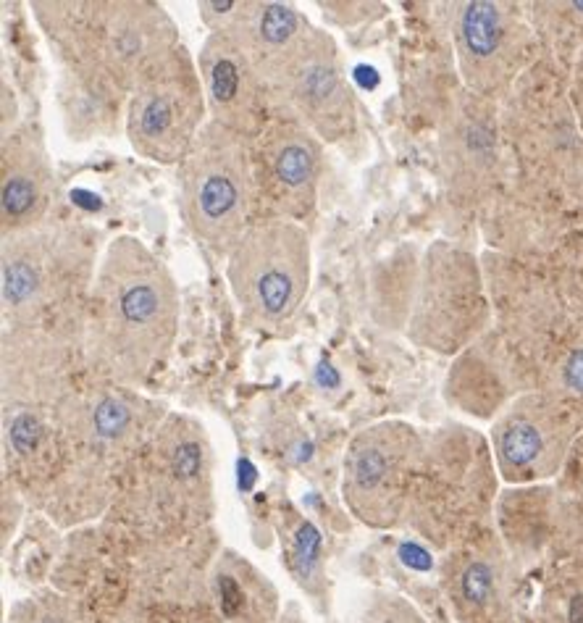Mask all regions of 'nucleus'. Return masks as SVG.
<instances>
[{
	"label": "nucleus",
	"mask_w": 583,
	"mask_h": 623,
	"mask_svg": "<svg viewBox=\"0 0 583 623\" xmlns=\"http://www.w3.org/2000/svg\"><path fill=\"white\" fill-rule=\"evenodd\" d=\"M35 14L85 85L116 93L134 90L142 74L179 45L166 8L145 0L35 3Z\"/></svg>",
	"instance_id": "nucleus-2"
},
{
	"label": "nucleus",
	"mask_w": 583,
	"mask_h": 623,
	"mask_svg": "<svg viewBox=\"0 0 583 623\" xmlns=\"http://www.w3.org/2000/svg\"><path fill=\"white\" fill-rule=\"evenodd\" d=\"M226 277L247 324L260 332L284 334L310 287L308 234L287 219L253 224L229 253Z\"/></svg>",
	"instance_id": "nucleus-5"
},
{
	"label": "nucleus",
	"mask_w": 583,
	"mask_h": 623,
	"mask_svg": "<svg viewBox=\"0 0 583 623\" xmlns=\"http://www.w3.org/2000/svg\"><path fill=\"white\" fill-rule=\"evenodd\" d=\"M358 623H423L415 616V610L408 602H402L400 597L384 595L379 600H373L366 608L363 618Z\"/></svg>",
	"instance_id": "nucleus-15"
},
{
	"label": "nucleus",
	"mask_w": 583,
	"mask_h": 623,
	"mask_svg": "<svg viewBox=\"0 0 583 623\" xmlns=\"http://www.w3.org/2000/svg\"><path fill=\"white\" fill-rule=\"evenodd\" d=\"M507 37L505 14L497 3L489 0H471L457 11V40L463 56L476 64H484L502 50Z\"/></svg>",
	"instance_id": "nucleus-13"
},
{
	"label": "nucleus",
	"mask_w": 583,
	"mask_h": 623,
	"mask_svg": "<svg viewBox=\"0 0 583 623\" xmlns=\"http://www.w3.org/2000/svg\"><path fill=\"white\" fill-rule=\"evenodd\" d=\"M562 382H565L568 390L576 392V395H583V347H576L568 355L565 369H562Z\"/></svg>",
	"instance_id": "nucleus-17"
},
{
	"label": "nucleus",
	"mask_w": 583,
	"mask_h": 623,
	"mask_svg": "<svg viewBox=\"0 0 583 623\" xmlns=\"http://www.w3.org/2000/svg\"><path fill=\"white\" fill-rule=\"evenodd\" d=\"M95 240L85 227L43 221L3 237L0 295L6 319L16 326H40L53 313L79 303L95 284Z\"/></svg>",
	"instance_id": "nucleus-3"
},
{
	"label": "nucleus",
	"mask_w": 583,
	"mask_h": 623,
	"mask_svg": "<svg viewBox=\"0 0 583 623\" xmlns=\"http://www.w3.org/2000/svg\"><path fill=\"white\" fill-rule=\"evenodd\" d=\"M208 100L195 58L176 45L134 85L127 108V137L142 158L179 163L203 132Z\"/></svg>",
	"instance_id": "nucleus-6"
},
{
	"label": "nucleus",
	"mask_w": 583,
	"mask_h": 623,
	"mask_svg": "<svg viewBox=\"0 0 583 623\" xmlns=\"http://www.w3.org/2000/svg\"><path fill=\"white\" fill-rule=\"evenodd\" d=\"M255 174L245 137L216 121L203 132L179 169V206L184 224L213 253L229 255L245 237L253 206Z\"/></svg>",
	"instance_id": "nucleus-4"
},
{
	"label": "nucleus",
	"mask_w": 583,
	"mask_h": 623,
	"mask_svg": "<svg viewBox=\"0 0 583 623\" xmlns=\"http://www.w3.org/2000/svg\"><path fill=\"white\" fill-rule=\"evenodd\" d=\"M415 453V434L400 421H384L352 439L345 461V500L371 526L400 518L402 492Z\"/></svg>",
	"instance_id": "nucleus-8"
},
{
	"label": "nucleus",
	"mask_w": 583,
	"mask_h": 623,
	"mask_svg": "<svg viewBox=\"0 0 583 623\" xmlns=\"http://www.w3.org/2000/svg\"><path fill=\"white\" fill-rule=\"evenodd\" d=\"M460 592L468 602L473 605H484L494 592V571L489 563H471V566L465 568L463 576H460Z\"/></svg>",
	"instance_id": "nucleus-16"
},
{
	"label": "nucleus",
	"mask_w": 583,
	"mask_h": 623,
	"mask_svg": "<svg viewBox=\"0 0 583 623\" xmlns=\"http://www.w3.org/2000/svg\"><path fill=\"white\" fill-rule=\"evenodd\" d=\"M179 329L174 277L137 237L108 245L90 290L87 350L116 382H142L169 355Z\"/></svg>",
	"instance_id": "nucleus-1"
},
{
	"label": "nucleus",
	"mask_w": 583,
	"mask_h": 623,
	"mask_svg": "<svg viewBox=\"0 0 583 623\" xmlns=\"http://www.w3.org/2000/svg\"><path fill=\"white\" fill-rule=\"evenodd\" d=\"M568 621L570 623H583V595H573L568 600Z\"/></svg>",
	"instance_id": "nucleus-18"
},
{
	"label": "nucleus",
	"mask_w": 583,
	"mask_h": 623,
	"mask_svg": "<svg viewBox=\"0 0 583 623\" xmlns=\"http://www.w3.org/2000/svg\"><path fill=\"white\" fill-rule=\"evenodd\" d=\"M544 453V434L528 418H513L499 432V458L510 468L534 466Z\"/></svg>",
	"instance_id": "nucleus-14"
},
{
	"label": "nucleus",
	"mask_w": 583,
	"mask_h": 623,
	"mask_svg": "<svg viewBox=\"0 0 583 623\" xmlns=\"http://www.w3.org/2000/svg\"><path fill=\"white\" fill-rule=\"evenodd\" d=\"M56 195V171L43 132L32 124L3 140L0 158V221L3 237L43 224Z\"/></svg>",
	"instance_id": "nucleus-12"
},
{
	"label": "nucleus",
	"mask_w": 583,
	"mask_h": 623,
	"mask_svg": "<svg viewBox=\"0 0 583 623\" xmlns=\"http://www.w3.org/2000/svg\"><path fill=\"white\" fill-rule=\"evenodd\" d=\"M197 69L203 77L211 121L239 137H260L271 103L268 82L247 53L229 37L211 32L205 37Z\"/></svg>",
	"instance_id": "nucleus-10"
},
{
	"label": "nucleus",
	"mask_w": 583,
	"mask_h": 623,
	"mask_svg": "<svg viewBox=\"0 0 583 623\" xmlns=\"http://www.w3.org/2000/svg\"><path fill=\"white\" fill-rule=\"evenodd\" d=\"M255 161L260 195L279 219L297 221L313 213L324 174V148L310 129L292 119L268 124L258 137Z\"/></svg>",
	"instance_id": "nucleus-9"
},
{
	"label": "nucleus",
	"mask_w": 583,
	"mask_h": 623,
	"mask_svg": "<svg viewBox=\"0 0 583 623\" xmlns=\"http://www.w3.org/2000/svg\"><path fill=\"white\" fill-rule=\"evenodd\" d=\"M268 93L287 119L303 124L321 142L345 140L358 121L337 43L313 24L268 77Z\"/></svg>",
	"instance_id": "nucleus-7"
},
{
	"label": "nucleus",
	"mask_w": 583,
	"mask_h": 623,
	"mask_svg": "<svg viewBox=\"0 0 583 623\" xmlns=\"http://www.w3.org/2000/svg\"><path fill=\"white\" fill-rule=\"evenodd\" d=\"M200 19L211 32L229 37L245 50L266 82L310 29V22L295 6L276 0L200 3Z\"/></svg>",
	"instance_id": "nucleus-11"
}]
</instances>
